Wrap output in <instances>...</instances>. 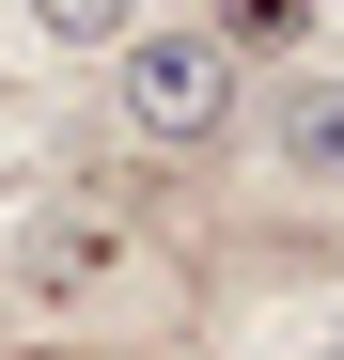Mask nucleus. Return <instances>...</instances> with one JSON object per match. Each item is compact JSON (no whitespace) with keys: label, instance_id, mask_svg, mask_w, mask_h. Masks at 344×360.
I'll return each mask as SVG.
<instances>
[{"label":"nucleus","instance_id":"nucleus-1","mask_svg":"<svg viewBox=\"0 0 344 360\" xmlns=\"http://www.w3.org/2000/svg\"><path fill=\"white\" fill-rule=\"evenodd\" d=\"M235 94H251V63L204 16H172V32L141 16L126 47H110V126H126L141 157H219V141H235Z\"/></svg>","mask_w":344,"mask_h":360},{"label":"nucleus","instance_id":"nucleus-2","mask_svg":"<svg viewBox=\"0 0 344 360\" xmlns=\"http://www.w3.org/2000/svg\"><path fill=\"white\" fill-rule=\"evenodd\" d=\"M16 266H32V297H94L110 266H126V219H94V204H79V219H32Z\"/></svg>","mask_w":344,"mask_h":360},{"label":"nucleus","instance_id":"nucleus-3","mask_svg":"<svg viewBox=\"0 0 344 360\" xmlns=\"http://www.w3.org/2000/svg\"><path fill=\"white\" fill-rule=\"evenodd\" d=\"M266 157L298 172V188H329V172H344V79H282V110H266Z\"/></svg>","mask_w":344,"mask_h":360},{"label":"nucleus","instance_id":"nucleus-4","mask_svg":"<svg viewBox=\"0 0 344 360\" xmlns=\"http://www.w3.org/2000/svg\"><path fill=\"white\" fill-rule=\"evenodd\" d=\"M313 16H329V0H204V32L235 47V63H298V47H313Z\"/></svg>","mask_w":344,"mask_h":360},{"label":"nucleus","instance_id":"nucleus-5","mask_svg":"<svg viewBox=\"0 0 344 360\" xmlns=\"http://www.w3.org/2000/svg\"><path fill=\"white\" fill-rule=\"evenodd\" d=\"M16 16H32V47H94L110 63V47L141 32V0H16Z\"/></svg>","mask_w":344,"mask_h":360},{"label":"nucleus","instance_id":"nucleus-6","mask_svg":"<svg viewBox=\"0 0 344 360\" xmlns=\"http://www.w3.org/2000/svg\"><path fill=\"white\" fill-rule=\"evenodd\" d=\"M313 360H344V314H329V329H313Z\"/></svg>","mask_w":344,"mask_h":360},{"label":"nucleus","instance_id":"nucleus-7","mask_svg":"<svg viewBox=\"0 0 344 360\" xmlns=\"http://www.w3.org/2000/svg\"><path fill=\"white\" fill-rule=\"evenodd\" d=\"M329 16H344V0H329Z\"/></svg>","mask_w":344,"mask_h":360}]
</instances>
